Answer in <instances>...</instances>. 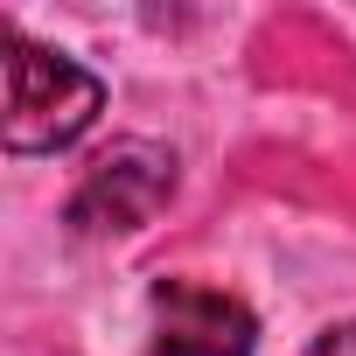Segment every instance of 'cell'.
Masks as SVG:
<instances>
[{
	"label": "cell",
	"instance_id": "cell-3",
	"mask_svg": "<svg viewBox=\"0 0 356 356\" xmlns=\"http://www.w3.org/2000/svg\"><path fill=\"white\" fill-rule=\"evenodd\" d=\"M154 342L147 356H252L259 321L238 293H217L203 280H161L154 286Z\"/></svg>",
	"mask_w": 356,
	"mask_h": 356
},
{
	"label": "cell",
	"instance_id": "cell-2",
	"mask_svg": "<svg viewBox=\"0 0 356 356\" xmlns=\"http://www.w3.org/2000/svg\"><path fill=\"white\" fill-rule=\"evenodd\" d=\"M168 196H175V154L161 140H119L84 168V182L70 196V231H84V238L140 231L161 217Z\"/></svg>",
	"mask_w": 356,
	"mask_h": 356
},
{
	"label": "cell",
	"instance_id": "cell-4",
	"mask_svg": "<svg viewBox=\"0 0 356 356\" xmlns=\"http://www.w3.org/2000/svg\"><path fill=\"white\" fill-rule=\"evenodd\" d=\"M307 356H356V321H335L328 335H314V349Z\"/></svg>",
	"mask_w": 356,
	"mask_h": 356
},
{
	"label": "cell",
	"instance_id": "cell-1",
	"mask_svg": "<svg viewBox=\"0 0 356 356\" xmlns=\"http://www.w3.org/2000/svg\"><path fill=\"white\" fill-rule=\"evenodd\" d=\"M98 105H105V84L84 63L8 29V112H0L8 154H56V147L84 140Z\"/></svg>",
	"mask_w": 356,
	"mask_h": 356
}]
</instances>
